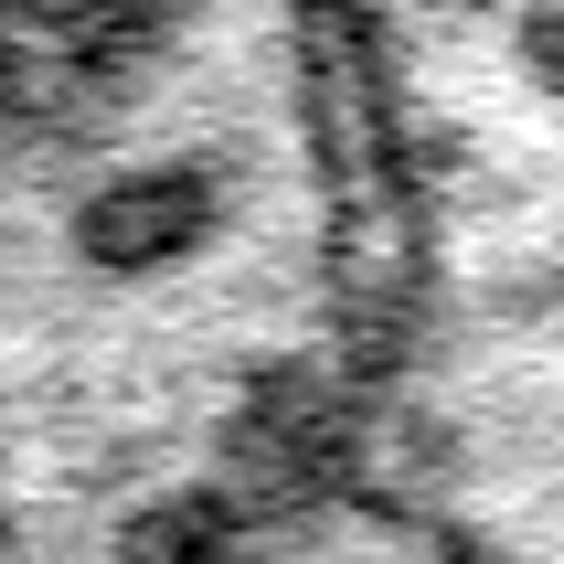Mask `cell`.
<instances>
[{
	"label": "cell",
	"mask_w": 564,
	"mask_h": 564,
	"mask_svg": "<svg viewBox=\"0 0 564 564\" xmlns=\"http://www.w3.org/2000/svg\"><path fill=\"white\" fill-rule=\"evenodd\" d=\"M182 564H458V554L362 447L330 437L288 458L278 479H256L235 511H214Z\"/></svg>",
	"instance_id": "cell-1"
}]
</instances>
